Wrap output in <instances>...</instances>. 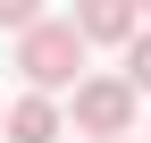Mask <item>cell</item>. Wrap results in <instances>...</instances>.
Listing matches in <instances>:
<instances>
[{
    "label": "cell",
    "mask_w": 151,
    "mask_h": 143,
    "mask_svg": "<svg viewBox=\"0 0 151 143\" xmlns=\"http://www.w3.org/2000/svg\"><path fill=\"white\" fill-rule=\"evenodd\" d=\"M76 126L92 143H126V126H134V84L126 76H84L76 84Z\"/></svg>",
    "instance_id": "2"
},
{
    "label": "cell",
    "mask_w": 151,
    "mask_h": 143,
    "mask_svg": "<svg viewBox=\"0 0 151 143\" xmlns=\"http://www.w3.org/2000/svg\"><path fill=\"white\" fill-rule=\"evenodd\" d=\"M34 25H42L34 0H0V34H34Z\"/></svg>",
    "instance_id": "6"
},
{
    "label": "cell",
    "mask_w": 151,
    "mask_h": 143,
    "mask_svg": "<svg viewBox=\"0 0 151 143\" xmlns=\"http://www.w3.org/2000/svg\"><path fill=\"white\" fill-rule=\"evenodd\" d=\"M76 34H84V42H134L143 9L134 0H84V9H76Z\"/></svg>",
    "instance_id": "3"
},
{
    "label": "cell",
    "mask_w": 151,
    "mask_h": 143,
    "mask_svg": "<svg viewBox=\"0 0 151 143\" xmlns=\"http://www.w3.org/2000/svg\"><path fill=\"white\" fill-rule=\"evenodd\" d=\"M0 126H9V143H59V101L50 93H17L0 110Z\"/></svg>",
    "instance_id": "4"
},
{
    "label": "cell",
    "mask_w": 151,
    "mask_h": 143,
    "mask_svg": "<svg viewBox=\"0 0 151 143\" xmlns=\"http://www.w3.org/2000/svg\"><path fill=\"white\" fill-rule=\"evenodd\" d=\"M126 84H134V101L151 93V25L134 34V42H126Z\"/></svg>",
    "instance_id": "5"
},
{
    "label": "cell",
    "mask_w": 151,
    "mask_h": 143,
    "mask_svg": "<svg viewBox=\"0 0 151 143\" xmlns=\"http://www.w3.org/2000/svg\"><path fill=\"white\" fill-rule=\"evenodd\" d=\"M17 67H25L34 93L84 84V76H76V67H84V34H76V17H42L34 34H17Z\"/></svg>",
    "instance_id": "1"
}]
</instances>
